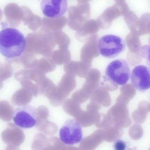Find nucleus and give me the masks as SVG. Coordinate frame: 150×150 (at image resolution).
<instances>
[{
  "mask_svg": "<svg viewBox=\"0 0 150 150\" xmlns=\"http://www.w3.org/2000/svg\"><path fill=\"white\" fill-rule=\"evenodd\" d=\"M105 74L110 81L116 85L123 86L127 84L130 78V69L126 60L116 59L108 65Z\"/></svg>",
  "mask_w": 150,
  "mask_h": 150,
  "instance_id": "7ed1b4c3",
  "label": "nucleus"
},
{
  "mask_svg": "<svg viewBox=\"0 0 150 150\" xmlns=\"http://www.w3.org/2000/svg\"><path fill=\"white\" fill-rule=\"evenodd\" d=\"M41 8L46 17L56 19L62 17L67 11V0H42Z\"/></svg>",
  "mask_w": 150,
  "mask_h": 150,
  "instance_id": "423d86ee",
  "label": "nucleus"
},
{
  "mask_svg": "<svg viewBox=\"0 0 150 150\" xmlns=\"http://www.w3.org/2000/svg\"><path fill=\"white\" fill-rule=\"evenodd\" d=\"M2 17V12L1 9H0V21L1 20Z\"/></svg>",
  "mask_w": 150,
  "mask_h": 150,
  "instance_id": "9b49d317",
  "label": "nucleus"
},
{
  "mask_svg": "<svg viewBox=\"0 0 150 150\" xmlns=\"http://www.w3.org/2000/svg\"><path fill=\"white\" fill-rule=\"evenodd\" d=\"M26 38L19 30L6 28L0 31V53L5 57H20L26 48Z\"/></svg>",
  "mask_w": 150,
  "mask_h": 150,
  "instance_id": "f257e3e1",
  "label": "nucleus"
},
{
  "mask_svg": "<svg viewBox=\"0 0 150 150\" xmlns=\"http://www.w3.org/2000/svg\"><path fill=\"white\" fill-rule=\"evenodd\" d=\"M127 147L125 142L121 139H117L114 142L113 148L117 150H124Z\"/></svg>",
  "mask_w": 150,
  "mask_h": 150,
  "instance_id": "9d476101",
  "label": "nucleus"
},
{
  "mask_svg": "<svg viewBox=\"0 0 150 150\" xmlns=\"http://www.w3.org/2000/svg\"><path fill=\"white\" fill-rule=\"evenodd\" d=\"M125 42L118 36L107 35L101 37L98 42L100 54L107 58H113L123 52L125 49Z\"/></svg>",
  "mask_w": 150,
  "mask_h": 150,
  "instance_id": "f03ea898",
  "label": "nucleus"
},
{
  "mask_svg": "<svg viewBox=\"0 0 150 150\" xmlns=\"http://www.w3.org/2000/svg\"><path fill=\"white\" fill-rule=\"evenodd\" d=\"M38 112L35 107L28 105H23L16 109L13 114L14 123L23 129H29L37 123Z\"/></svg>",
  "mask_w": 150,
  "mask_h": 150,
  "instance_id": "20e7f679",
  "label": "nucleus"
},
{
  "mask_svg": "<svg viewBox=\"0 0 150 150\" xmlns=\"http://www.w3.org/2000/svg\"><path fill=\"white\" fill-rule=\"evenodd\" d=\"M82 136L81 125L74 119L67 120L59 130L60 140L66 145L78 144L81 141Z\"/></svg>",
  "mask_w": 150,
  "mask_h": 150,
  "instance_id": "39448f33",
  "label": "nucleus"
},
{
  "mask_svg": "<svg viewBox=\"0 0 150 150\" xmlns=\"http://www.w3.org/2000/svg\"><path fill=\"white\" fill-rule=\"evenodd\" d=\"M4 13L7 21L11 27L16 28L20 26L21 21H22L23 16V12L21 7L17 4L11 3L5 7Z\"/></svg>",
  "mask_w": 150,
  "mask_h": 150,
  "instance_id": "6e6552de",
  "label": "nucleus"
},
{
  "mask_svg": "<svg viewBox=\"0 0 150 150\" xmlns=\"http://www.w3.org/2000/svg\"><path fill=\"white\" fill-rule=\"evenodd\" d=\"M21 8L23 12L22 21L27 23L29 28L33 31L38 29L42 24L41 18L34 15L27 7L22 6Z\"/></svg>",
  "mask_w": 150,
  "mask_h": 150,
  "instance_id": "1a4fd4ad",
  "label": "nucleus"
},
{
  "mask_svg": "<svg viewBox=\"0 0 150 150\" xmlns=\"http://www.w3.org/2000/svg\"><path fill=\"white\" fill-rule=\"evenodd\" d=\"M132 84L135 89L144 92L150 88V69L144 65L135 67L131 75Z\"/></svg>",
  "mask_w": 150,
  "mask_h": 150,
  "instance_id": "0eeeda50",
  "label": "nucleus"
}]
</instances>
